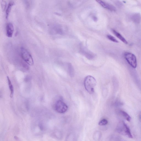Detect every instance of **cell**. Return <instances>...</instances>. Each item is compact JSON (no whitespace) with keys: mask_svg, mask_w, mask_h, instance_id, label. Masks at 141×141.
Returning <instances> with one entry per match:
<instances>
[{"mask_svg":"<svg viewBox=\"0 0 141 141\" xmlns=\"http://www.w3.org/2000/svg\"><path fill=\"white\" fill-rule=\"evenodd\" d=\"M96 84V81L93 77L88 76L85 78L84 81V87L86 90L89 93H94Z\"/></svg>","mask_w":141,"mask_h":141,"instance_id":"1","label":"cell"},{"mask_svg":"<svg viewBox=\"0 0 141 141\" xmlns=\"http://www.w3.org/2000/svg\"><path fill=\"white\" fill-rule=\"evenodd\" d=\"M117 130L119 133L127 136L130 138H133V136L131 135L129 127L123 121L119 123L117 127Z\"/></svg>","mask_w":141,"mask_h":141,"instance_id":"2","label":"cell"},{"mask_svg":"<svg viewBox=\"0 0 141 141\" xmlns=\"http://www.w3.org/2000/svg\"><path fill=\"white\" fill-rule=\"evenodd\" d=\"M21 55L22 59L29 65L32 66L34 64V61L31 55L25 47L20 48Z\"/></svg>","mask_w":141,"mask_h":141,"instance_id":"3","label":"cell"},{"mask_svg":"<svg viewBox=\"0 0 141 141\" xmlns=\"http://www.w3.org/2000/svg\"><path fill=\"white\" fill-rule=\"evenodd\" d=\"M54 108L55 111L57 112L62 114L67 111L68 107L62 100L59 99L55 103Z\"/></svg>","mask_w":141,"mask_h":141,"instance_id":"4","label":"cell"},{"mask_svg":"<svg viewBox=\"0 0 141 141\" xmlns=\"http://www.w3.org/2000/svg\"><path fill=\"white\" fill-rule=\"evenodd\" d=\"M124 56L127 62L133 68H136L137 66V62L135 55L131 53L125 52Z\"/></svg>","mask_w":141,"mask_h":141,"instance_id":"5","label":"cell"},{"mask_svg":"<svg viewBox=\"0 0 141 141\" xmlns=\"http://www.w3.org/2000/svg\"><path fill=\"white\" fill-rule=\"evenodd\" d=\"M101 6L105 9L112 11H116V8L112 4L102 1H97Z\"/></svg>","mask_w":141,"mask_h":141,"instance_id":"6","label":"cell"},{"mask_svg":"<svg viewBox=\"0 0 141 141\" xmlns=\"http://www.w3.org/2000/svg\"><path fill=\"white\" fill-rule=\"evenodd\" d=\"M14 27L13 24L11 23H8L6 26V34L9 38L11 37L14 32Z\"/></svg>","mask_w":141,"mask_h":141,"instance_id":"7","label":"cell"},{"mask_svg":"<svg viewBox=\"0 0 141 141\" xmlns=\"http://www.w3.org/2000/svg\"><path fill=\"white\" fill-rule=\"evenodd\" d=\"M14 4L15 3L13 1H10L8 4L6 11V19H8L12 8Z\"/></svg>","mask_w":141,"mask_h":141,"instance_id":"8","label":"cell"},{"mask_svg":"<svg viewBox=\"0 0 141 141\" xmlns=\"http://www.w3.org/2000/svg\"><path fill=\"white\" fill-rule=\"evenodd\" d=\"M112 32L114 34L123 42L126 44H128V43L126 40V39L124 37H123L122 36V35L120 33H118L116 31L114 30H112Z\"/></svg>","mask_w":141,"mask_h":141,"instance_id":"9","label":"cell"},{"mask_svg":"<svg viewBox=\"0 0 141 141\" xmlns=\"http://www.w3.org/2000/svg\"><path fill=\"white\" fill-rule=\"evenodd\" d=\"M8 84L10 91V96L11 98H12L14 93V87L12 84L10 79L9 77H7Z\"/></svg>","mask_w":141,"mask_h":141,"instance_id":"10","label":"cell"},{"mask_svg":"<svg viewBox=\"0 0 141 141\" xmlns=\"http://www.w3.org/2000/svg\"><path fill=\"white\" fill-rule=\"evenodd\" d=\"M68 73L70 76L73 77L74 76V68L71 64H69L68 65Z\"/></svg>","mask_w":141,"mask_h":141,"instance_id":"11","label":"cell"},{"mask_svg":"<svg viewBox=\"0 0 141 141\" xmlns=\"http://www.w3.org/2000/svg\"><path fill=\"white\" fill-rule=\"evenodd\" d=\"M121 112L122 116L128 121L130 122L131 120V117L128 114L125 112L123 111H121Z\"/></svg>","mask_w":141,"mask_h":141,"instance_id":"12","label":"cell"},{"mask_svg":"<svg viewBox=\"0 0 141 141\" xmlns=\"http://www.w3.org/2000/svg\"><path fill=\"white\" fill-rule=\"evenodd\" d=\"M107 37V38L110 41L115 43H118V41L113 36H112V35H108Z\"/></svg>","mask_w":141,"mask_h":141,"instance_id":"13","label":"cell"},{"mask_svg":"<svg viewBox=\"0 0 141 141\" xmlns=\"http://www.w3.org/2000/svg\"><path fill=\"white\" fill-rule=\"evenodd\" d=\"M108 121L105 119H103L101 120L98 123V124L100 126H103L106 125L108 124Z\"/></svg>","mask_w":141,"mask_h":141,"instance_id":"14","label":"cell"},{"mask_svg":"<svg viewBox=\"0 0 141 141\" xmlns=\"http://www.w3.org/2000/svg\"><path fill=\"white\" fill-rule=\"evenodd\" d=\"M139 117L140 119L141 120V112L139 114Z\"/></svg>","mask_w":141,"mask_h":141,"instance_id":"15","label":"cell"}]
</instances>
